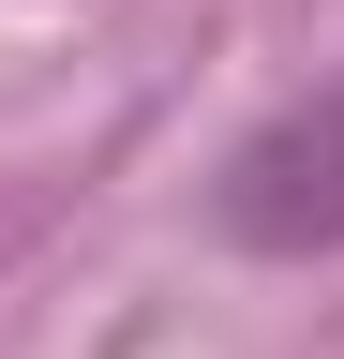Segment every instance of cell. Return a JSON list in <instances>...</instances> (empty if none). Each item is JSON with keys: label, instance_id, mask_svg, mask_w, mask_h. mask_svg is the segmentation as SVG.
Returning <instances> with one entry per match:
<instances>
[{"label": "cell", "instance_id": "cell-1", "mask_svg": "<svg viewBox=\"0 0 344 359\" xmlns=\"http://www.w3.org/2000/svg\"><path fill=\"white\" fill-rule=\"evenodd\" d=\"M209 224H225L240 255H344V75L299 90V105H270L225 150V180H209Z\"/></svg>", "mask_w": 344, "mask_h": 359}]
</instances>
